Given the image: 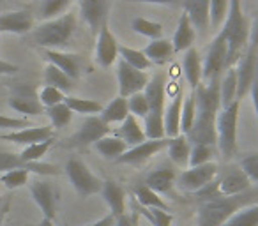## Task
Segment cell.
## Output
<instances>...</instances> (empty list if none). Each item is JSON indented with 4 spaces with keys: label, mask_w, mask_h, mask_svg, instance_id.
I'll list each match as a JSON object with an SVG mask.
<instances>
[{
    "label": "cell",
    "mask_w": 258,
    "mask_h": 226,
    "mask_svg": "<svg viewBox=\"0 0 258 226\" xmlns=\"http://www.w3.org/2000/svg\"><path fill=\"white\" fill-rule=\"evenodd\" d=\"M221 78L209 83H200L195 92L197 115L191 131L186 134L191 145H216L218 147V131L216 120L221 111V94H219Z\"/></svg>",
    "instance_id": "1"
},
{
    "label": "cell",
    "mask_w": 258,
    "mask_h": 226,
    "mask_svg": "<svg viewBox=\"0 0 258 226\" xmlns=\"http://www.w3.org/2000/svg\"><path fill=\"white\" fill-rule=\"evenodd\" d=\"M249 22L242 11V0H230L228 13H226L225 23L221 30L226 41V50H228V58H226V71L233 67V64L239 62V58L244 55L249 41Z\"/></svg>",
    "instance_id": "2"
},
{
    "label": "cell",
    "mask_w": 258,
    "mask_h": 226,
    "mask_svg": "<svg viewBox=\"0 0 258 226\" xmlns=\"http://www.w3.org/2000/svg\"><path fill=\"white\" fill-rule=\"evenodd\" d=\"M78 27L76 13L69 11L58 18L43 22L39 27H36L32 32V41L41 46L43 50H62L73 39Z\"/></svg>",
    "instance_id": "3"
},
{
    "label": "cell",
    "mask_w": 258,
    "mask_h": 226,
    "mask_svg": "<svg viewBox=\"0 0 258 226\" xmlns=\"http://www.w3.org/2000/svg\"><path fill=\"white\" fill-rule=\"evenodd\" d=\"M254 198V193L237 194V196H219L214 200L202 201L197 214V226H223L239 208L246 207Z\"/></svg>",
    "instance_id": "4"
},
{
    "label": "cell",
    "mask_w": 258,
    "mask_h": 226,
    "mask_svg": "<svg viewBox=\"0 0 258 226\" xmlns=\"http://www.w3.org/2000/svg\"><path fill=\"white\" fill-rule=\"evenodd\" d=\"M239 108L240 101L235 99L230 106L219 111L216 120V131H218V150L225 161L235 156L237 152V122H239Z\"/></svg>",
    "instance_id": "5"
},
{
    "label": "cell",
    "mask_w": 258,
    "mask_h": 226,
    "mask_svg": "<svg viewBox=\"0 0 258 226\" xmlns=\"http://www.w3.org/2000/svg\"><path fill=\"white\" fill-rule=\"evenodd\" d=\"M64 170L69 182L73 184V187L80 196L85 198L90 194H97L103 189L104 180L99 179L80 158H69Z\"/></svg>",
    "instance_id": "6"
},
{
    "label": "cell",
    "mask_w": 258,
    "mask_h": 226,
    "mask_svg": "<svg viewBox=\"0 0 258 226\" xmlns=\"http://www.w3.org/2000/svg\"><path fill=\"white\" fill-rule=\"evenodd\" d=\"M226 58H228L226 41L223 34L219 32L209 46L207 55H205L204 69H202V83H209L212 80L221 78L223 72L226 71Z\"/></svg>",
    "instance_id": "7"
},
{
    "label": "cell",
    "mask_w": 258,
    "mask_h": 226,
    "mask_svg": "<svg viewBox=\"0 0 258 226\" xmlns=\"http://www.w3.org/2000/svg\"><path fill=\"white\" fill-rule=\"evenodd\" d=\"M108 134H111V127L108 124H104L99 119V115L85 117L82 127L71 138H68L66 147H89V145H94L101 138L108 136Z\"/></svg>",
    "instance_id": "8"
},
{
    "label": "cell",
    "mask_w": 258,
    "mask_h": 226,
    "mask_svg": "<svg viewBox=\"0 0 258 226\" xmlns=\"http://www.w3.org/2000/svg\"><path fill=\"white\" fill-rule=\"evenodd\" d=\"M8 104L15 111L29 117H37L44 113V108L41 104L39 97H37L36 90L30 85H27V83H20V85L13 87Z\"/></svg>",
    "instance_id": "9"
},
{
    "label": "cell",
    "mask_w": 258,
    "mask_h": 226,
    "mask_svg": "<svg viewBox=\"0 0 258 226\" xmlns=\"http://www.w3.org/2000/svg\"><path fill=\"white\" fill-rule=\"evenodd\" d=\"M218 170L219 168L216 163H207V165H202V166H189V168L182 170V173L177 177V184L184 191L198 193L205 186L214 182L216 177H218Z\"/></svg>",
    "instance_id": "10"
},
{
    "label": "cell",
    "mask_w": 258,
    "mask_h": 226,
    "mask_svg": "<svg viewBox=\"0 0 258 226\" xmlns=\"http://www.w3.org/2000/svg\"><path fill=\"white\" fill-rule=\"evenodd\" d=\"M149 74L140 69L131 67L129 64H125L124 60L118 58L117 64V85H118V96L122 97H131L133 94L144 92V89L149 83Z\"/></svg>",
    "instance_id": "11"
},
{
    "label": "cell",
    "mask_w": 258,
    "mask_h": 226,
    "mask_svg": "<svg viewBox=\"0 0 258 226\" xmlns=\"http://www.w3.org/2000/svg\"><path fill=\"white\" fill-rule=\"evenodd\" d=\"M118 41L117 37L111 34L108 22L99 29L96 34V51H94V58H96L99 67H110L117 62L118 57Z\"/></svg>",
    "instance_id": "12"
},
{
    "label": "cell",
    "mask_w": 258,
    "mask_h": 226,
    "mask_svg": "<svg viewBox=\"0 0 258 226\" xmlns=\"http://www.w3.org/2000/svg\"><path fill=\"white\" fill-rule=\"evenodd\" d=\"M170 138H163V140H145L140 145H135V147H129L120 158L115 163H120V165H142V163L149 161L151 158H154L158 152L165 150L168 147Z\"/></svg>",
    "instance_id": "13"
},
{
    "label": "cell",
    "mask_w": 258,
    "mask_h": 226,
    "mask_svg": "<svg viewBox=\"0 0 258 226\" xmlns=\"http://www.w3.org/2000/svg\"><path fill=\"white\" fill-rule=\"evenodd\" d=\"M11 170H27L36 175H58L60 170L53 165H46V163H25L20 154L15 152H0V173L11 172Z\"/></svg>",
    "instance_id": "14"
},
{
    "label": "cell",
    "mask_w": 258,
    "mask_h": 226,
    "mask_svg": "<svg viewBox=\"0 0 258 226\" xmlns=\"http://www.w3.org/2000/svg\"><path fill=\"white\" fill-rule=\"evenodd\" d=\"M30 194L46 219H55L57 212V191L48 180L36 179L30 182Z\"/></svg>",
    "instance_id": "15"
},
{
    "label": "cell",
    "mask_w": 258,
    "mask_h": 226,
    "mask_svg": "<svg viewBox=\"0 0 258 226\" xmlns=\"http://www.w3.org/2000/svg\"><path fill=\"white\" fill-rule=\"evenodd\" d=\"M34 29V15L29 9L0 13V34H29Z\"/></svg>",
    "instance_id": "16"
},
{
    "label": "cell",
    "mask_w": 258,
    "mask_h": 226,
    "mask_svg": "<svg viewBox=\"0 0 258 226\" xmlns=\"http://www.w3.org/2000/svg\"><path fill=\"white\" fill-rule=\"evenodd\" d=\"M216 184H218L219 196H237V194L249 191L251 187V180L240 170V166L239 168H230L225 173L218 175Z\"/></svg>",
    "instance_id": "17"
},
{
    "label": "cell",
    "mask_w": 258,
    "mask_h": 226,
    "mask_svg": "<svg viewBox=\"0 0 258 226\" xmlns=\"http://www.w3.org/2000/svg\"><path fill=\"white\" fill-rule=\"evenodd\" d=\"M110 0H80V15L94 34L108 22Z\"/></svg>",
    "instance_id": "18"
},
{
    "label": "cell",
    "mask_w": 258,
    "mask_h": 226,
    "mask_svg": "<svg viewBox=\"0 0 258 226\" xmlns=\"http://www.w3.org/2000/svg\"><path fill=\"white\" fill-rule=\"evenodd\" d=\"M50 138H55V129L51 126H32V127H25V129L0 134V140L11 141V143L16 145H25V147L39 143V141L44 140H50Z\"/></svg>",
    "instance_id": "19"
},
{
    "label": "cell",
    "mask_w": 258,
    "mask_h": 226,
    "mask_svg": "<svg viewBox=\"0 0 258 226\" xmlns=\"http://www.w3.org/2000/svg\"><path fill=\"white\" fill-rule=\"evenodd\" d=\"M44 58L48 64L58 67L62 72L69 76L75 82L80 78V69H82V58L78 53H68L62 50H44Z\"/></svg>",
    "instance_id": "20"
},
{
    "label": "cell",
    "mask_w": 258,
    "mask_h": 226,
    "mask_svg": "<svg viewBox=\"0 0 258 226\" xmlns=\"http://www.w3.org/2000/svg\"><path fill=\"white\" fill-rule=\"evenodd\" d=\"M182 8L195 30L211 29V0H182Z\"/></svg>",
    "instance_id": "21"
},
{
    "label": "cell",
    "mask_w": 258,
    "mask_h": 226,
    "mask_svg": "<svg viewBox=\"0 0 258 226\" xmlns=\"http://www.w3.org/2000/svg\"><path fill=\"white\" fill-rule=\"evenodd\" d=\"M101 194H103L104 201L110 207V214L115 219L125 214V191L120 184L115 182V180H104Z\"/></svg>",
    "instance_id": "22"
},
{
    "label": "cell",
    "mask_w": 258,
    "mask_h": 226,
    "mask_svg": "<svg viewBox=\"0 0 258 226\" xmlns=\"http://www.w3.org/2000/svg\"><path fill=\"white\" fill-rule=\"evenodd\" d=\"M144 94L147 97V103L151 111L156 113H163L165 115V103H166V89H165V80L161 74H154L149 80L147 87L144 89Z\"/></svg>",
    "instance_id": "23"
},
{
    "label": "cell",
    "mask_w": 258,
    "mask_h": 226,
    "mask_svg": "<svg viewBox=\"0 0 258 226\" xmlns=\"http://www.w3.org/2000/svg\"><path fill=\"white\" fill-rule=\"evenodd\" d=\"M182 101L184 96L182 92H177V96L172 97V103L168 104V108L165 110V134L166 138H175L180 134V115H182Z\"/></svg>",
    "instance_id": "24"
},
{
    "label": "cell",
    "mask_w": 258,
    "mask_h": 226,
    "mask_svg": "<svg viewBox=\"0 0 258 226\" xmlns=\"http://www.w3.org/2000/svg\"><path fill=\"white\" fill-rule=\"evenodd\" d=\"M113 134L120 138L127 147H135V145H140L142 141L147 140L144 133V126H140L138 119H135L133 115H127V119L120 122L118 129H115Z\"/></svg>",
    "instance_id": "25"
},
{
    "label": "cell",
    "mask_w": 258,
    "mask_h": 226,
    "mask_svg": "<svg viewBox=\"0 0 258 226\" xmlns=\"http://www.w3.org/2000/svg\"><path fill=\"white\" fill-rule=\"evenodd\" d=\"M195 36H197V30H195L193 23L189 22L186 13H182L179 18V23H177L173 39H172L173 51L179 53V51H186V50H189V48H193Z\"/></svg>",
    "instance_id": "26"
},
{
    "label": "cell",
    "mask_w": 258,
    "mask_h": 226,
    "mask_svg": "<svg viewBox=\"0 0 258 226\" xmlns=\"http://www.w3.org/2000/svg\"><path fill=\"white\" fill-rule=\"evenodd\" d=\"M202 69H204V64H202L200 53L195 48H189V50L184 51L182 71L187 83H189L191 90H197L198 85L202 83Z\"/></svg>",
    "instance_id": "27"
},
{
    "label": "cell",
    "mask_w": 258,
    "mask_h": 226,
    "mask_svg": "<svg viewBox=\"0 0 258 226\" xmlns=\"http://www.w3.org/2000/svg\"><path fill=\"white\" fill-rule=\"evenodd\" d=\"M175 180H177L175 170L170 168V166H163V168H158V170H154V172L149 173L147 180H145V186L151 187L154 193L165 194L172 189Z\"/></svg>",
    "instance_id": "28"
},
{
    "label": "cell",
    "mask_w": 258,
    "mask_h": 226,
    "mask_svg": "<svg viewBox=\"0 0 258 226\" xmlns=\"http://www.w3.org/2000/svg\"><path fill=\"white\" fill-rule=\"evenodd\" d=\"M166 150H168V156H170V159H172V163H175L179 168L186 170L187 166H189L191 143L186 134H179V136H175V138H170Z\"/></svg>",
    "instance_id": "29"
},
{
    "label": "cell",
    "mask_w": 258,
    "mask_h": 226,
    "mask_svg": "<svg viewBox=\"0 0 258 226\" xmlns=\"http://www.w3.org/2000/svg\"><path fill=\"white\" fill-rule=\"evenodd\" d=\"M129 108H127V99L122 96H117L115 99H111L106 106L103 108V111L99 113V119L104 124H120L127 119Z\"/></svg>",
    "instance_id": "30"
},
{
    "label": "cell",
    "mask_w": 258,
    "mask_h": 226,
    "mask_svg": "<svg viewBox=\"0 0 258 226\" xmlns=\"http://www.w3.org/2000/svg\"><path fill=\"white\" fill-rule=\"evenodd\" d=\"M144 53H145V57L149 58V62H151V64L163 65V64H166L170 58H172V55L175 53V51H173L172 41L161 37V39L151 41V43L145 46Z\"/></svg>",
    "instance_id": "31"
},
{
    "label": "cell",
    "mask_w": 258,
    "mask_h": 226,
    "mask_svg": "<svg viewBox=\"0 0 258 226\" xmlns=\"http://www.w3.org/2000/svg\"><path fill=\"white\" fill-rule=\"evenodd\" d=\"M94 148H96L104 159H113V161H117L129 147L120 140V138L115 136V134H108V136L101 138L99 141H96V143H94Z\"/></svg>",
    "instance_id": "32"
},
{
    "label": "cell",
    "mask_w": 258,
    "mask_h": 226,
    "mask_svg": "<svg viewBox=\"0 0 258 226\" xmlns=\"http://www.w3.org/2000/svg\"><path fill=\"white\" fill-rule=\"evenodd\" d=\"M64 103L68 104V108L73 113H80V115H85V117L99 115L104 108L99 101L85 99V97H75V96H66Z\"/></svg>",
    "instance_id": "33"
},
{
    "label": "cell",
    "mask_w": 258,
    "mask_h": 226,
    "mask_svg": "<svg viewBox=\"0 0 258 226\" xmlns=\"http://www.w3.org/2000/svg\"><path fill=\"white\" fill-rule=\"evenodd\" d=\"M219 94H221V110L237 99V71L235 67L225 71L219 83Z\"/></svg>",
    "instance_id": "34"
},
{
    "label": "cell",
    "mask_w": 258,
    "mask_h": 226,
    "mask_svg": "<svg viewBox=\"0 0 258 226\" xmlns=\"http://www.w3.org/2000/svg\"><path fill=\"white\" fill-rule=\"evenodd\" d=\"M135 196H137L140 207H144V208H161V210L170 212V207L165 203V200H163L158 193H154L151 187L145 186V184H144V186H138L137 189H135Z\"/></svg>",
    "instance_id": "35"
},
{
    "label": "cell",
    "mask_w": 258,
    "mask_h": 226,
    "mask_svg": "<svg viewBox=\"0 0 258 226\" xmlns=\"http://www.w3.org/2000/svg\"><path fill=\"white\" fill-rule=\"evenodd\" d=\"M144 133L147 140H163V138H166L163 113L149 111L147 117L144 119Z\"/></svg>",
    "instance_id": "36"
},
{
    "label": "cell",
    "mask_w": 258,
    "mask_h": 226,
    "mask_svg": "<svg viewBox=\"0 0 258 226\" xmlns=\"http://www.w3.org/2000/svg\"><path fill=\"white\" fill-rule=\"evenodd\" d=\"M44 85L48 87H55V89L62 90V92H69L73 89V80L69 78L66 72H62L58 67L48 64L44 67Z\"/></svg>",
    "instance_id": "37"
},
{
    "label": "cell",
    "mask_w": 258,
    "mask_h": 226,
    "mask_svg": "<svg viewBox=\"0 0 258 226\" xmlns=\"http://www.w3.org/2000/svg\"><path fill=\"white\" fill-rule=\"evenodd\" d=\"M223 226H258V203L239 208Z\"/></svg>",
    "instance_id": "38"
},
{
    "label": "cell",
    "mask_w": 258,
    "mask_h": 226,
    "mask_svg": "<svg viewBox=\"0 0 258 226\" xmlns=\"http://www.w3.org/2000/svg\"><path fill=\"white\" fill-rule=\"evenodd\" d=\"M118 57H120V60H124L125 64H129L131 67L135 69H140V71H147V69H151V62H149V58L145 57L144 51L140 50H133V48L129 46H118Z\"/></svg>",
    "instance_id": "39"
},
{
    "label": "cell",
    "mask_w": 258,
    "mask_h": 226,
    "mask_svg": "<svg viewBox=\"0 0 258 226\" xmlns=\"http://www.w3.org/2000/svg\"><path fill=\"white\" fill-rule=\"evenodd\" d=\"M216 156H218V147L216 145H191L189 166H202L207 165V163H214Z\"/></svg>",
    "instance_id": "40"
},
{
    "label": "cell",
    "mask_w": 258,
    "mask_h": 226,
    "mask_svg": "<svg viewBox=\"0 0 258 226\" xmlns=\"http://www.w3.org/2000/svg\"><path fill=\"white\" fill-rule=\"evenodd\" d=\"M131 29H133L137 34L149 37V39H152V41L161 39L163 37L161 23L152 22V20H147V18H135L133 22H131Z\"/></svg>",
    "instance_id": "41"
},
{
    "label": "cell",
    "mask_w": 258,
    "mask_h": 226,
    "mask_svg": "<svg viewBox=\"0 0 258 226\" xmlns=\"http://www.w3.org/2000/svg\"><path fill=\"white\" fill-rule=\"evenodd\" d=\"M69 4H71V0H43L39 6L41 20L48 22V20H53L66 15V9L69 8Z\"/></svg>",
    "instance_id": "42"
},
{
    "label": "cell",
    "mask_w": 258,
    "mask_h": 226,
    "mask_svg": "<svg viewBox=\"0 0 258 226\" xmlns=\"http://www.w3.org/2000/svg\"><path fill=\"white\" fill-rule=\"evenodd\" d=\"M53 143H55V138H50V140L29 145V147H25L22 152H20V158H22L25 163H39L41 159L46 156V152L53 147Z\"/></svg>",
    "instance_id": "43"
},
{
    "label": "cell",
    "mask_w": 258,
    "mask_h": 226,
    "mask_svg": "<svg viewBox=\"0 0 258 226\" xmlns=\"http://www.w3.org/2000/svg\"><path fill=\"white\" fill-rule=\"evenodd\" d=\"M195 115H197V101H195V92L184 97L182 101V115H180V134H187L193 127Z\"/></svg>",
    "instance_id": "44"
},
{
    "label": "cell",
    "mask_w": 258,
    "mask_h": 226,
    "mask_svg": "<svg viewBox=\"0 0 258 226\" xmlns=\"http://www.w3.org/2000/svg\"><path fill=\"white\" fill-rule=\"evenodd\" d=\"M44 113L50 117L51 127H53V129H60V127H66L69 122H71V119H73V111L69 110L66 103H60V104H57V106L46 108V110H44Z\"/></svg>",
    "instance_id": "45"
},
{
    "label": "cell",
    "mask_w": 258,
    "mask_h": 226,
    "mask_svg": "<svg viewBox=\"0 0 258 226\" xmlns=\"http://www.w3.org/2000/svg\"><path fill=\"white\" fill-rule=\"evenodd\" d=\"M127 108H129V115H133L135 119H145L147 113L151 111L147 97H145L144 92L133 94L131 97H127Z\"/></svg>",
    "instance_id": "46"
},
{
    "label": "cell",
    "mask_w": 258,
    "mask_h": 226,
    "mask_svg": "<svg viewBox=\"0 0 258 226\" xmlns=\"http://www.w3.org/2000/svg\"><path fill=\"white\" fill-rule=\"evenodd\" d=\"M30 179V172L27 170H11L0 175V182L4 184L8 189H18V187L25 186Z\"/></svg>",
    "instance_id": "47"
},
{
    "label": "cell",
    "mask_w": 258,
    "mask_h": 226,
    "mask_svg": "<svg viewBox=\"0 0 258 226\" xmlns=\"http://www.w3.org/2000/svg\"><path fill=\"white\" fill-rule=\"evenodd\" d=\"M37 97H39V101H41V104H43V108L46 110V108L57 106V104L64 103L66 94L62 92V90L55 89V87L44 85L43 89H41L39 92H37Z\"/></svg>",
    "instance_id": "48"
},
{
    "label": "cell",
    "mask_w": 258,
    "mask_h": 226,
    "mask_svg": "<svg viewBox=\"0 0 258 226\" xmlns=\"http://www.w3.org/2000/svg\"><path fill=\"white\" fill-rule=\"evenodd\" d=\"M230 0H211V29H219L225 23Z\"/></svg>",
    "instance_id": "49"
},
{
    "label": "cell",
    "mask_w": 258,
    "mask_h": 226,
    "mask_svg": "<svg viewBox=\"0 0 258 226\" xmlns=\"http://www.w3.org/2000/svg\"><path fill=\"white\" fill-rule=\"evenodd\" d=\"M142 212L145 214V217L149 219L152 226H172L173 224V214L166 210H161V208H144L142 207Z\"/></svg>",
    "instance_id": "50"
},
{
    "label": "cell",
    "mask_w": 258,
    "mask_h": 226,
    "mask_svg": "<svg viewBox=\"0 0 258 226\" xmlns=\"http://www.w3.org/2000/svg\"><path fill=\"white\" fill-rule=\"evenodd\" d=\"M240 170L246 173V177L251 182H258V152L244 156L240 159Z\"/></svg>",
    "instance_id": "51"
},
{
    "label": "cell",
    "mask_w": 258,
    "mask_h": 226,
    "mask_svg": "<svg viewBox=\"0 0 258 226\" xmlns=\"http://www.w3.org/2000/svg\"><path fill=\"white\" fill-rule=\"evenodd\" d=\"M34 124H30L27 119H16V117H8L0 113V129H11V131H18V129H25V127H32Z\"/></svg>",
    "instance_id": "52"
},
{
    "label": "cell",
    "mask_w": 258,
    "mask_h": 226,
    "mask_svg": "<svg viewBox=\"0 0 258 226\" xmlns=\"http://www.w3.org/2000/svg\"><path fill=\"white\" fill-rule=\"evenodd\" d=\"M244 53L249 55H256L258 57V16L254 18V22L251 23L249 29V41H247V48Z\"/></svg>",
    "instance_id": "53"
},
{
    "label": "cell",
    "mask_w": 258,
    "mask_h": 226,
    "mask_svg": "<svg viewBox=\"0 0 258 226\" xmlns=\"http://www.w3.org/2000/svg\"><path fill=\"white\" fill-rule=\"evenodd\" d=\"M115 226H140L138 224V214H122L115 219Z\"/></svg>",
    "instance_id": "54"
},
{
    "label": "cell",
    "mask_w": 258,
    "mask_h": 226,
    "mask_svg": "<svg viewBox=\"0 0 258 226\" xmlns=\"http://www.w3.org/2000/svg\"><path fill=\"white\" fill-rule=\"evenodd\" d=\"M20 71V67L16 64H11V62L0 58V76H13Z\"/></svg>",
    "instance_id": "55"
},
{
    "label": "cell",
    "mask_w": 258,
    "mask_h": 226,
    "mask_svg": "<svg viewBox=\"0 0 258 226\" xmlns=\"http://www.w3.org/2000/svg\"><path fill=\"white\" fill-rule=\"evenodd\" d=\"M131 2H138V4H154V6H182V0H131Z\"/></svg>",
    "instance_id": "56"
},
{
    "label": "cell",
    "mask_w": 258,
    "mask_h": 226,
    "mask_svg": "<svg viewBox=\"0 0 258 226\" xmlns=\"http://www.w3.org/2000/svg\"><path fill=\"white\" fill-rule=\"evenodd\" d=\"M251 94V101H253V106H254V113H256V122H258V78H254L253 85L249 89Z\"/></svg>",
    "instance_id": "57"
},
{
    "label": "cell",
    "mask_w": 258,
    "mask_h": 226,
    "mask_svg": "<svg viewBox=\"0 0 258 226\" xmlns=\"http://www.w3.org/2000/svg\"><path fill=\"white\" fill-rule=\"evenodd\" d=\"M87 226H115V217L111 214L104 215L103 219H99V221L92 222V224H87Z\"/></svg>",
    "instance_id": "58"
},
{
    "label": "cell",
    "mask_w": 258,
    "mask_h": 226,
    "mask_svg": "<svg viewBox=\"0 0 258 226\" xmlns=\"http://www.w3.org/2000/svg\"><path fill=\"white\" fill-rule=\"evenodd\" d=\"M37 226H55L53 224V221H51V219H46V217H43V221L39 222V224Z\"/></svg>",
    "instance_id": "59"
},
{
    "label": "cell",
    "mask_w": 258,
    "mask_h": 226,
    "mask_svg": "<svg viewBox=\"0 0 258 226\" xmlns=\"http://www.w3.org/2000/svg\"><path fill=\"white\" fill-rule=\"evenodd\" d=\"M0 2H4V0H0Z\"/></svg>",
    "instance_id": "60"
}]
</instances>
